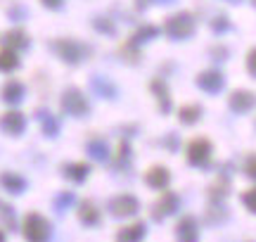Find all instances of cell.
<instances>
[{
  "instance_id": "obj_21",
  "label": "cell",
  "mask_w": 256,
  "mask_h": 242,
  "mask_svg": "<svg viewBox=\"0 0 256 242\" xmlns=\"http://www.w3.org/2000/svg\"><path fill=\"white\" fill-rule=\"evenodd\" d=\"M228 192H230L228 174H220V176L209 186V200L214 204H223V200L228 197Z\"/></svg>"
},
{
  "instance_id": "obj_30",
  "label": "cell",
  "mask_w": 256,
  "mask_h": 242,
  "mask_svg": "<svg viewBox=\"0 0 256 242\" xmlns=\"http://www.w3.org/2000/svg\"><path fill=\"white\" fill-rule=\"evenodd\" d=\"M92 26L98 28L100 34H107V36H114L116 34V26H114V22L107 17H95L92 19Z\"/></svg>"
},
{
  "instance_id": "obj_33",
  "label": "cell",
  "mask_w": 256,
  "mask_h": 242,
  "mask_svg": "<svg viewBox=\"0 0 256 242\" xmlns=\"http://www.w3.org/2000/svg\"><path fill=\"white\" fill-rule=\"evenodd\" d=\"M228 26H230V24H228V17H226V14H220V17H216V22L211 24V28H214L216 34H223V31H226Z\"/></svg>"
},
{
  "instance_id": "obj_35",
  "label": "cell",
  "mask_w": 256,
  "mask_h": 242,
  "mask_svg": "<svg viewBox=\"0 0 256 242\" xmlns=\"http://www.w3.org/2000/svg\"><path fill=\"white\" fill-rule=\"evenodd\" d=\"M40 2H43L48 10H60L64 5V0H40Z\"/></svg>"
},
{
  "instance_id": "obj_27",
  "label": "cell",
  "mask_w": 256,
  "mask_h": 242,
  "mask_svg": "<svg viewBox=\"0 0 256 242\" xmlns=\"http://www.w3.org/2000/svg\"><path fill=\"white\" fill-rule=\"evenodd\" d=\"M0 224L5 226L8 230H19V226H17V214H14V206L8 204L5 200H0Z\"/></svg>"
},
{
  "instance_id": "obj_41",
  "label": "cell",
  "mask_w": 256,
  "mask_h": 242,
  "mask_svg": "<svg viewBox=\"0 0 256 242\" xmlns=\"http://www.w3.org/2000/svg\"><path fill=\"white\" fill-rule=\"evenodd\" d=\"M228 2H242V0H228Z\"/></svg>"
},
{
  "instance_id": "obj_22",
  "label": "cell",
  "mask_w": 256,
  "mask_h": 242,
  "mask_svg": "<svg viewBox=\"0 0 256 242\" xmlns=\"http://www.w3.org/2000/svg\"><path fill=\"white\" fill-rule=\"evenodd\" d=\"M86 150H88V154H90L95 162H107V159H110V145H107V140L100 138V136H92V138L88 140Z\"/></svg>"
},
{
  "instance_id": "obj_18",
  "label": "cell",
  "mask_w": 256,
  "mask_h": 242,
  "mask_svg": "<svg viewBox=\"0 0 256 242\" xmlns=\"http://www.w3.org/2000/svg\"><path fill=\"white\" fill-rule=\"evenodd\" d=\"M62 176L66 180H72V183H83L86 178L90 176V164H86V162H72V164H64L62 166Z\"/></svg>"
},
{
  "instance_id": "obj_9",
  "label": "cell",
  "mask_w": 256,
  "mask_h": 242,
  "mask_svg": "<svg viewBox=\"0 0 256 242\" xmlns=\"http://www.w3.org/2000/svg\"><path fill=\"white\" fill-rule=\"evenodd\" d=\"M194 84L200 86L204 93L209 95H216L223 90V86H226V76L220 74L218 69H209V72H202V74H197V81Z\"/></svg>"
},
{
  "instance_id": "obj_42",
  "label": "cell",
  "mask_w": 256,
  "mask_h": 242,
  "mask_svg": "<svg viewBox=\"0 0 256 242\" xmlns=\"http://www.w3.org/2000/svg\"><path fill=\"white\" fill-rule=\"evenodd\" d=\"M254 5H256V0H254Z\"/></svg>"
},
{
  "instance_id": "obj_28",
  "label": "cell",
  "mask_w": 256,
  "mask_h": 242,
  "mask_svg": "<svg viewBox=\"0 0 256 242\" xmlns=\"http://www.w3.org/2000/svg\"><path fill=\"white\" fill-rule=\"evenodd\" d=\"M128 162H130V145H128V140H121L116 152H114V162H112V166L114 168H126Z\"/></svg>"
},
{
  "instance_id": "obj_34",
  "label": "cell",
  "mask_w": 256,
  "mask_h": 242,
  "mask_svg": "<svg viewBox=\"0 0 256 242\" xmlns=\"http://www.w3.org/2000/svg\"><path fill=\"white\" fill-rule=\"evenodd\" d=\"M247 72L256 78V48H252L247 52Z\"/></svg>"
},
{
  "instance_id": "obj_10",
  "label": "cell",
  "mask_w": 256,
  "mask_h": 242,
  "mask_svg": "<svg viewBox=\"0 0 256 242\" xmlns=\"http://www.w3.org/2000/svg\"><path fill=\"white\" fill-rule=\"evenodd\" d=\"M228 104L230 110L235 114H247L252 112L256 107V95L252 90H244V88H240V90H232L228 98Z\"/></svg>"
},
{
  "instance_id": "obj_25",
  "label": "cell",
  "mask_w": 256,
  "mask_h": 242,
  "mask_svg": "<svg viewBox=\"0 0 256 242\" xmlns=\"http://www.w3.org/2000/svg\"><path fill=\"white\" fill-rule=\"evenodd\" d=\"M162 34V28L154 26V24H142V26L138 28L133 36L128 38L130 43H136V46H142V43H147V40H152V38H156Z\"/></svg>"
},
{
  "instance_id": "obj_15",
  "label": "cell",
  "mask_w": 256,
  "mask_h": 242,
  "mask_svg": "<svg viewBox=\"0 0 256 242\" xmlns=\"http://www.w3.org/2000/svg\"><path fill=\"white\" fill-rule=\"evenodd\" d=\"M145 183L152 188V190H166L168 183H171V174H168V168L162 166V164L150 166L145 174Z\"/></svg>"
},
{
  "instance_id": "obj_7",
  "label": "cell",
  "mask_w": 256,
  "mask_h": 242,
  "mask_svg": "<svg viewBox=\"0 0 256 242\" xmlns=\"http://www.w3.org/2000/svg\"><path fill=\"white\" fill-rule=\"evenodd\" d=\"M178 204H180V200H178L174 190H162L159 200L152 204V218L154 221H164L168 216H174L178 212Z\"/></svg>"
},
{
  "instance_id": "obj_29",
  "label": "cell",
  "mask_w": 256,
  "mask_h": 242,
  "mask_svg": "<svg viewBox=\"0 0 256 242\" xmlns=\"http://www.w3.org/2000/svg\"><path fill=\"white\" fill-rule=\"evenodd\" d=\"M74 202H76V195L66 190V192H60V195L55 197V202H52V204H55V212L64 214V212H66V209H69V206H72Z\"/></svg>"
},
{
  "instance_id": "obj_40",
  "label": "cell",
  "mask_w": 256,
  "mask_h": 242,
  "mask_svg": "<svg viewBox=\"0 0 256 242\" xmlns=\"http://www.w3.org/2000/svg\"><path fill=\"white\" fill-rule=\"evenodd\" d=\"M159 2H164V5H168V2H174V0H159Z\"/></svg>"
},
{
  "instance_id": "obj_4",
  "label": "cell",
  "mask_w": 256,
  "mask_h": 242,
  "mask_svg": "<svg viewBox=\"0 0 256 242\" xmlns=\"http://www.w3.org/2000/svg\"><path fill=\"white\" fill-rule=\"evenodd\" d=\"M60 107H62L64 114L76 116V119H83V116L90 114V102H88V98L78 88H66L62 93V98H60Z\"/></svg>"
},
{
  "instance_id": "obj_23",
  "label": "cell",
  "mask_w": 256,
  "mask_h": 242,
  "mask_svg": "<svg viewBox=\"0 0 256 242\" xmlns=\"http://www.w3.org/2000/svg\"><path fill=\"white\" fill-rule=\"evenodd\" d=\"M36 119H40V126H43V136H46V138H57V133H60V121H57V116H52V114L46 112V110H40V112H36Z\"/></svg>"
},
{
  "instance_id": "obj_26",
  "label": "cell",
  "mask_w": 256,
  "mask_h": 242,
  "mask_svg": "<svg viewBox=\"0 0 256 242\" xmlns=\"http://www.w3.org/2000/svg\"><path fill=\"white\" fill-rule=\"evenodd\" d=\"M19 66V55L17 50H12V48H5L0 50V72H5V74H12L14 69Z\"/></svg>"
},
{
  "instance_id": "obj_37",
  "label": "cell",
  "mask_w": 256,
  "mask_h": 242,
  "mask_svg": "<svg viewBox=\"0 0 256 242\" xmlns=\"http://www.w3.org/2000/svg\"><path fill=\"white\" fill-rule=\"evenodd\" d=\"M152 0H136V8L138 10H147V5H150Z\"/></svg>"
},
{
  "instance_id": "obj_2",
  "label": "cell",
  "mask_w": 256,
  "mask_h": 242,
  "mask_svg": "<svg viewBox=\"0 0 256 242\" xmlns=\"http://www.w3.org/2000/svg\"><path fill=\"white\" fill-rule=\"evenodd\" d=\"M22 233L26 242H50L52 238V226L43 214L38 212H28L24 216V226H22Z\"/></svg>"
},
{
  "instance_id": "obj_32",
  "label": "cell",
  "mask_w": 256,
  "mask_h": 242,
  "mask_svg": "<svg viewBox=\"0 0 256 242\" xmlns=\"http://www.w3.org/2000/svg\"><path fill=\"white\" fill-rule=\"evenodd\" d=\"M244 174L249 178H256V154H249L247 162H244Z\"/></svg>"
},
{
  "instance_id": "obj_14",
  "label": "cell",
  "mask_w": 256,
  "mask_h": 242,
  "mask_svg": "<svg viewBox=\"0 0 256 242\" xmlns=\"http://www.w3.org/2000/svg\"><path fill=\"white\" fill-rule=\"evenodd\" d=\"M24 95H26V88H24V84L17 81V78L5 81V86L0 88V100L5 104H19L24 100Z\"/></svg>"
},
{
  "instance_id": "obj_38",
  "label": "cell",
  "mask_w": 256,
  "mask_h": 242,
  "mask_svg": "<svg viewBox=\"0 0 256 242\" xmlns=\"http://www.w3.org/2000/svg\"><path fill=\"white\" fill-rule=\"evenodd\" d=\"M164 145H168L171 150H176V136H168V138L164 140Z\"/></svg>"
},
{
  "instance_id": "obj_17",
  "label": "cell",
  "mask_w": 256,
  "mask_h": 242,
  "mask_svg": "<svg viewBox=\"0 0 256 242\" xmlns=\"http://www.w3.org/2000/svg\"><path fill=\"white\" fill-rule=\"evenodd\" d=\"M0 40H2V46L5 48H12V50H17V52L19 50H26L28 43H31V40H28V34L24 31V28H10V31L2 34Z\"/></svg>"
},
{
  "instance_id": "obj_8",
  "label": "cell",
  "mask_w": 256,
  "mask_h": 242,
  "mask_svg": "<svg viewBox=\"0 0 256 242\" xmlns=\"http://www.w3.org/2000/svg\"><path fill=\"white\" fill-rule=\"evenodd\" d=\"M26 128V116L19 112V110H8L5 114H0V130L8 133L12 138L22 136Z\"/></svg>"
},
{
  "instance_id": "obj_3",
  "label": "cell",
  "mask_w": 256,
  "mask_h": 242,
  "mask_svg": "<svg viewBox=\"0 0 256 242\" xmlns=\"http://www.w3.org/2000/svg\"><path fill=\"white\" fill-rule=\"evenodd\" d=\"M194 26H197V22H194L192 12H176L164 22V34L171 40H185L194 34Z\"/></svg>"
},
{
  "instance_id": "obj_6",
  "label": "cell",
  "mask_w": 256,
  "mask_h": 242,
  "mask_svg": "<svg viewBox=\"0 0 256 242\" xmlns=\"http://www.w3.org/2000/svg\"><path fill=\"white\" fill-rule=\"evenodd\" d=\"M107 209H110V214L114 216V218H130V216H136L138 212H140V202H138L136 195L121 192V195L112 197Z\"/></svg>"
},
{
  "instance_id": "obj_11",
  "label": "cell",
  "mask_w": 256,
  "mask_h": 242,
  "mask_svg": "<svg viewBox=\"0 0 256 242\" xmlns=\"http://www.w3.org/2000/svg\"><path fill=\"white\" fill-rule=\"evenodd\" d=\"M176 240L178 242H197L200 240V224L194 216H183L176 224Z\"/></svg>"
},
{
  "instance_id": "obj_36",
  "label": "cell",
  "mask_w": 256,
  "mask_h": 242,
  "mask_svg": "<svg viewBox=\"0 0 256 242\" xmlns=\"http://www.w3.org/2000/svg\"><path fill=\"white\" fill-rule=\"evenodd\" d=\"M24 14H26V10L24 8H12L10 10V17H14V19H22Z\"/></svg>"
},
{
  "instance_id": "obj_1",
  "label": "cell",
  "mask_w": 256,
  "mask_h": 242,
  "mask_svg": "<svg viewBox=\"0 0 256 242\" xmlns=\"http://www.w3.org/2000/svg\"><path fill=\"white\" fill-rule=\"evenodd\" d=\"M50 50L66 64H81L90 55V48L81 40H74V38H57L50 43Z\"/></svg>"
},
{
  "instance_id": "obj_12",
  "label": "cell",
  "mask_w": 256,
  "mask_h": 242,
  "mask_svg": "<svg viewBox=\"0 0 256 242\" xmlns=\"http://www.w3.org/2000/svg\"><path fill=\"white\" fill-rule=\"evenodd\" d=\"M150 90H152L156 104H159V112L162 114L171 112V93H168V86H166V81L162 76H156V78L150 81Z\"/></svg>"
},
{
  "instance_id": "obj_5",
  "label": "cell",
  "mask_w": 256,
  "mask_h": 242,
  "mask_svg": "<svg viewBox=\"0 0 256 242\" xmlns=\"http://www.w3.org/2000/svg\"><path fill=\"white\" fill-rule=\"evenodd\" d=\"M211 142L206 138H192L188 142V150H185V154H188V164L190 166H197V168H206L211 162Z\"/></svg>"
},
{
  "instance_id": "obj_31",
  "label": "cell",
  "mask_w": 256,
  "mask_h": 242,
  "mask_svg": "<svg viewBox=\"0 0 256 242\" xmlns=\"http://www.w3.org/2000/svg\"><path fill=\"white\" fill-rule=\"evenodd\" d=\"M242 204L247 206V212L256 214V186H254V188H249L247 192L242 195Z\"/></svg>"
},
{
  "instance_id": "obj_20",
  "label": "cell",
  "mask_w": 256,
  "mask_h": 242,
  "mask_svg": "<svg viewBox=\"0 0 256 242\" xmlns=\"http://www.w3.org/2000/svg\"><path fill=\"white\" fill-rule=\"evenodd\" d=\"M90 88H92V93L100 95V98H104V100H114V98H116V86L112 84L107 76L95 74L90 78Z\"/></svg>"
},
{
  "instance_id": "obj_16",
  "label": "cell",
  "mask_w": 256,
  "mask_h": 242,
  "mask_svg": "<svg viewBox=\"0 0 256 242\" xmlns=\"http://www.w3.org/2000/svg\"><path fill=\"white\" fill-rule=\"evenodd\" d=\"M0 186H2V190H8L10 195H22L28 183H26V178L14 174V171H2L0 174Z\"/></svg>"
},
{
  "instance_id": "obj_19",
  "label": "cell",
  "mask_w": 256,
  "mask_h": 242,
  "mask_svg": "<svg viewBox=\"0 0 256 242\" xmlns=\"http://www.w3.org/2000/svg\"><path fill=\"white\" fill-rule=\"evenodd\" d=\"M147 235V226L142 221H136L130 226H124L116 233V242H142Z\"/></svg>"
},
{
  "instance_id": "obj_13",
  "label": "cell",
  "mask_w": 256,
  "mask_h": 242,
  "mask_svg": "<svg viewBox=\"0 0 256 242\" xmlns=\"http://www.w3.org/2000/svg\"><path fill=\"white\" fill-rule=\"evenodd\" d=\"M76 216H78V221H81L86 228H95V226H100V221H102L100 209H98V204H95L92 200H83L81 204H78V209H76Z\"/></svg>"
},
{
  "instance_id": "obj_24",
  "label": "cell",
  "mask_w": 256,
  "mask_h": 242,
  "mask_svg": "<svg viewBox=\"0 0 256 242\" xmlns=\"http://www.w3.org/2000/svg\"><path fill=\"white\" fill-rule=\"evenodd\" d=\"M202 104H183L180 110H178V121L185 124V126H192V124H197L202 119Z\"/></svg>"
},
{
  "instance_id": "obj_39",
  "label": "cell",
  "mask_w": 256,
  "mask_h": 242,
  "mask_svg": "<svg viewBox=\"0 0 256 242\" xmlns=\"http://www.w3.org/2000/svg\"><path fill=\"white\" fill-rule=\"evenodd\" d=\"M8 240V238H5V233H2V230H0V242H5Z\"/></svg>"
}]
</instances>
